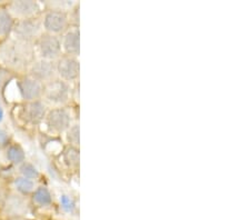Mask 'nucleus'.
Instances as JSON below:
<instances>
[{
	"label": "nucleus",
	"mask_w": 250,
	"mask_h": 220,
	"mask_svg": "<svg viewBox=\"0 0 250 220\" xmlns=\"http://www.w3.org/2000/svg\"><path fill=\"white\" fill-rule=\"evenodd\" d=\"M67 139L71 145L74 146L79 145V126L78 125H74L68 129Z\"/></svg>",
	"instance_id": "20"
},
{
	"label": "nucleus",
	"mask_w": 250,
	"mask_h": 220,
	"mask_svg": "<svg viewBox=\"0 0 250 220\" xmlns=\"http://www.w3.org/2000/svg\"><path fill=\"white\" fill-rule=\"evenodd\" d=\"M70 89L66 81L62 79H52L43 85L42 96L52 105H63L69 99Z\"/></svg>",
	"instance_id": "4"
},
{
	"label": "nucleus",
	"mask_w": 250,
	"mask_h": 220,
	"mask_svg": "<svg viewBox=\"0 0 250 220\" xmlns=\"http://www.w3.org/2000/svg\"><path fill=\"white\" fill-rule=\"evenodd\" d=\"M36 50L32 43L8 38L0 42V66L7 70L29 69L35 61Z\"/></svg>",
	"instance_id": "1"
},
{
	"label": "nucleus",
	"mask_w": 250,
	"mask_h": 220,
	"mask_svg": "<svg viewBox=\"0 0 250 220\" xmlns=\"http://www.w3.org/2000/svg\"><path fill=\"white\" fill-rule=\"evenodd\" d=\"M46 125L54 133H62L69 129L71 117L64 108H54L46 115Z\"/></svg>",
	"instance_id": "10"
},
{
	"label": "nucleus",
	"mask_w": 250,
	"mask_h": 220,
	"mask_svg": "<svg viewBox=\"0 0 250 220\" xmlns=\"http://www.w3.org/2000/svg\"><path fill=\"white\" fill-rule=\"evenodd\" d=\"M42 28L46 30L47 34L57 36L66 31L69 19L66 11L50 9L47 11L42 19Z\"/></svg>",
	"instance_id": "5"
},
{
	"label": "nucleus",
	"mask_w": 250,
	"mask_h": 220,
	"mask_svg": "<svg viewBox=\"0 0 250 220\" xmlns=\"http://www.w3.org/2000/svg\"><path fill=\"white\" fill-rule=\"evenodd\" d=\"M42 22L38 18H28L22 20H17L15 22L11 34L14 35L15 39L32 43L37 41V39L42 35Z\"/></svg>",
	"instance_id": "2"
},
{
	"label": "nucleus",
	"mask_w": 250,
	"mask_h": 220,
	"mask_svg": "<svg viewBox=\"0 0 250 220\" xmlns=\"http://www.w3.org/2000/svg\"><path fill=\"white\" fill-rule=\"evenodd\" d=\"M32 201L39 207H48L52 203V196L46 187H38L32 193Z\"/></svg>",
	"instance_id": "15"
},
{
	"label": "nucleus",
	"mask_w": 250,
	"mask_h": 220,
	"mask_svg": "<svg viewBox=\"0 0 250 220\" xmlns=\"http://www.w3.org/2000/svg\"><path fill=\"white\" fill-rule=\"evenodd\" d=\"M6 220H30V219H27L26 217H23V218H13V219H6Z\"/></svg>",
	"instance_id": "25"
},
{
	"label": "nucleus",
	"mask_w": 250,
	"mask_h": 220,
	"mask_svg": "<svg viewBox=\"0 0 250 220\" xmlns=\"http://www.w3.org/2000/svg\"><path fill=\"white\" fill-rule=\"evenodd\" d=\"M36 49L40 59H46L54 61L62 56V41L55 35L42 34L36 41Z\"/></svg>",
	"instance_id": "3"
},
{
	"label": "nucleus",
	"mask_w": 250,
	"mask_h": 220,
	"mask_svg": "<svg viewBox=\"0 0 250 220\" xmlns=\"http://www.w3.org/2000/svg\"><path fill=\"white\" fill-rule=\"evenodd\" d=\"M7 10L13 16V18L18 20L34 18L40 11L39 3L32 0H17L11 1L7 7Z\"/></svg>",
	"instance_id": "9"
},
{
	"label": "nucleus",
	"mask_w": 250,
	"mask_h": 220,
	"mask_svg": "<svg viewBox=\"0 0 250 220\" xmlns=\"http://www.w3.org/2000/svg\"><path fill=\"white\" fill-rule=\"evenodd\" d=\"M17 87L21 98L26 101H34L42 97L43 85L30 76H25L18 80Z\"/></svg>",
	"instance_id": "11"
},
{
	"label": "nucleus",
	"mask_w": 250,
	"mask_h": 220,
	"mask_svg": "<svg viewBox=\"0 0 250 220\" xmlns=\"http://www.w3.org/2000/svg\"><path fill=\"white\" fill-rule=\"evenodd\" d=\"M10 141V136L5 129L0 128V148H5Z\"/></svg>",
	"instance_id": "23"
},
{
	"label": "nucleus",
	"mask_w": 250,
	"mask_h": 220,
	"mask_svg": "<svg viewBox=\"0 0 250 220\" xmlns=\"http://www.w3.org/2000/svg\"><path fill=\"white\" fill-rule=\"evenodd\" d=\"M19 171L21 174V177H25L28 179H36L39 177V171L32 163L30 162H22L19 167Z\"/></svg>",
	"instance_id": "19"
},
{
	"label": "nucleus",
	"mask_w": 250,
	"mask_h": 220,
	"mask_svg": "<svg viewBox=\"0 0 250 220\" xmlns=\"http://www.w3.org/2000/svg\"><path fill=\"white\" fill-rule=\"evenodd\" d=\"M10 78H11L10 71L0 66V90L2 89L3 86L6 85V83L8 82V80H9Z\"/></svg>",
	"instance_id": "22"
},
{
	"label": "nucleus",
	"mask_w": 250,
	"mask_h": 220,
	"mask_svg": "<svg viewBox=\"0 0 250 220\" xmlns=\"http://www.w3.org/2000/svg\"><path fill=\"white\" fill-rule=\"evenodd\" d=\"M79 61L72 56H64L58 59L56 63V73L63 81H72L79 77Z\"/></svg>",
	"instance_id": "12"
},
{
	"label": "nucleus",
	"mask_w": 250,
	"mask_h": 220,
	"mask_svg": "<svg viewBox=\"0 0 250 220\" xmlns=\"http://www.w3.org/2000/svg\"><path fill=\"white\" fill-rule=\"evenodd\" d=\"M60 203H62V207L64 211H72L75 208V203L72 201L70 197H68L66 195H62V198H60Z\"/></svg>",
	"instance_id": "21"
},
{
	"label": "nucleus",
	"mask_w": 250,
	"mask_h": 220,
	"mask_svg": "<svg viewBox=\"0 0 250 220\" xmlns=\"http://www.w3.org/2000/svg\"><path fill=\"white\" fill-rule=\"evenodd\" d=\"M19 117L29 125H38L46 117V106L40 100L26 101L19 111Z\"/></svg>",
	"instance_id": "8"
},
{
	"label": "nucleus",
	"mask_w": 250,
	"mask_h": 220,
	"mask_svg": "<svg viewBox=\"0 0 250 220\" xmlns=\"http://www.w3.org/2000/svg\"><path fill=\"white\" fill-rule=\"evenodd\" d=\"M15 188L17 189L18 193L22 196L30 195L35 191V182L34 180L28 179L25 177H17L14 181Z\"/></svg>",
	"instance_id": "17"
},
{
	"label": "nucleus",
	"mask_w": 250,
	"mask_h": 220,
	"mask_svg": "<svg viewBox=\"0 0 250 220\" xmlns=\"http://www.w3.org/2000/svg\"><path fill=\"white\" fill-rule=\"evenodd\" d=\"M63 160L68 166L77 167L79 165V151L74 146L68 147L63 153Z\"/></svg>",
	"instance_id": "18"
},
{
	"label": "nucleus",
	"mask_w": 250,
	"mask_h": 220,
	"mask_svg": "<svg viewBox=\"0 0 250 220\" xmlns=\"http://www.w3.org/2000/svg\"><path fill=\"white\" fill-rule=\"evenodd\" d=\"M28 214L27 201L19 195H11L1 206V220L23 218Z\"/></svg>",
	"instance_id": "6"
},
{
	"label": "nucleus",
	"mask_w": 250,
	"mask_h": 220,
	"mask_svg": "<svg viewBox=\"0 0 250 220\" xmlns=\"http://www.w3.org/2000/svg\"><path fill=\"white\" fill-rule=\"evenodd\" d=\"M6 157L14 165H21L25 162V151L19 145H10L6 150Z\"/></svg>",
	"instance_id": "16"
},
{
	"label": "nucleus",
	"mask_w": 250,
	"mask_h": 220,
	"mask_svg": "<svg viewBox=\"0 0 250 220\" xmlns=\"http://www.w3.org/2000/svg\"><path fill=\"white\" fill-rule=\"evenodd\" d=\"M15 26V19L7 8H0V39L5 40L11 34Z\"/></svg>",
	"instance_id": "14"
},
{
	"label": "nucleus",
	"mask_w": 250,
	"mask_h": 220,
	"mask_svg": "<svg viewBox=\"0 0 250 220\" xmlns=\"http://www.w3.org/2000/svg\"><path fill=\"white\" fill-rule=\"evenodd\" d=\"M62 47L68 56H77L80 50V33L78 28H72L64 35Z\"/></svg>",
	"instance_id": "13"
},
{
	"label": "nucleus",
	"mask_w": 250,
	"mask_h": 220,
	"mask_svg": "<svg viewBox=\"0 0 250 220\" xmlns=\"http://www.w3.org/2000/svg\"><path fill=\"white\" fill-rule=\"evenodd\" d=\"M29 76L37 81L47 83L55 79L56 76V63L51 60L46 59H36L29 67Z\"/></svg>",
	"instance_id": "7"
},
{
	"label": "nucleus",
	"mask_w": 250,
	"mask_h": 220,
	"mask_svg": "<svg viewBox=\"0 0 250 220\" xmlns=\"http://www.w3.org/2000/svg\"><path fill=\"white\" fill-rule=\"evenodd\" d=\"M3 117H5V114H3V109L1 107H0V122L3 120Z\"/></svg>",
	"instance_id": "24"
}]
</instances>
